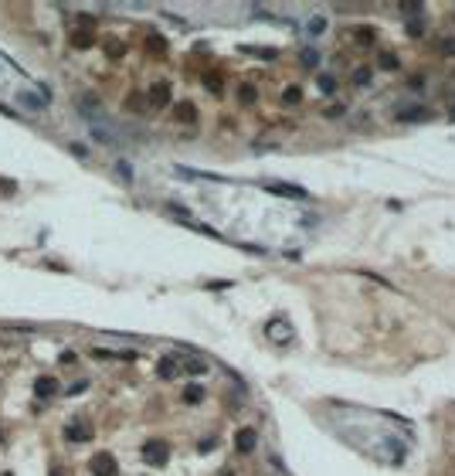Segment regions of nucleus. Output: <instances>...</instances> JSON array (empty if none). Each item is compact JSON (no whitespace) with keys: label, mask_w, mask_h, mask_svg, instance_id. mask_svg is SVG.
<instances>
[{"label":"nucleus","mask_w":455,"mask_h":476,"mask_svg":"<svg viewBox=\"0 0 455 476\" xmlns=\"http://www.w3.org/2000/svg\"><path fill=\"white\" fill-rule=\"evenodd\" d=\"M51 476H68V469H55V473H51Z\"/></svg>","instance_id":"b1692460"},{"label":"nucleus","mask_w":455,"mask_h":476,"mask_svg":"<svg viewBox=\"0 0 455 476\" xmlns=\"http://www.w3.org/2000/svg\"><path fill=\"white\" fill-rule=\"evenodd\" d=\"M88 469H92V476H116V459L105 456V452H99V456L88 463Z\"/></svg>","instance_id":"20e7f679"},{"label":"nucleus","mask_w":455,"mask_h":476,"mask_svg":"<svg viewBox=\"0 0 455 476\" xmlns=\"http://www.w3.org/2000/svg\"><path fill=\"white\" fill-rule=\"evenodd\" d=\"M146 41H150V48H156V55H160V51H167V41H163V38H156V34H150Z\"/></svg>","instance_id":"f3484780"},{"label":"nucleus","mask_w":455,"mask_h":476,"mask_svg":"<svg viewBox=\"0 0 455 476\" xmlns=\"http://www.w3.org/2000/svg\"><path fill=\"white\" fill-rule=\"evenodd\" d=\"M306 28H309V31H313V34H320V31H323V28H326V24H323V17H316V20H313V24H306Z\"/></svg>","instance_id":"5701e85b"},{"label":"nucleus","mask_w":455,"mask_h":476,"mask_svg":"<svg viewBox=\"0 0 455 476\" xmlns=\"http://www.w3.org/2000/svg\"><path fill=\"white\" fill-rule=\"evenodd\" d=\"M380 68H398V58H394V55H380Z\"/></svg>","instance_id":"6ab92c4d"},{"label":"nucleus","mask_w":455,"mask_h":476,"mask_svg":"<svg viewBox=\"0 0 455 476\" xmlns=\"http://www.w3.org/2000/svg\"><path fill=\"white\" fill-rule=\"evenodd\" d=\"M425 109H408V113H401V119H425Z\"/></svg>","instance_id":"a211bd4d"},{"label":"nucleus","mask_w":455,"mask_h":476,"mask_svg":"<svg viewBox=\"0 0 455 476\" xmlns=\"http://www.w3.org/2000/svg\"><path fill=\"white\" fill-rule=\"evenodd\" d=\"M316 61H320L316 51H303V65H316Z\"/></svg>","instance_id":"412c9836"},{"label":"nucleus","mask_w":455,"mask_h":476,"mask_svg":"<svg viewBox=\"0 0 455 476\" xmlns=\"http://www.w3.org/2000/svg\"><path fill=\"white\" fill-rule=\"evenodd\" d=\"M320 89H323V92H333V89H336V82H333L330 75H323V78H320Z\"/></svg>","instance_id":"aec40b11"},{"label":"nucleus","mask_w":455,"mask_h":476,"mask_svg":"<svg viewBox=\"0 0 455 476\" xmlns=\"http://www.w3.org/2000/svg\"><path fill=\"white\" fill-rule=\"evenodd\" d=\"M238 99H241L245 105H252V102H255V89H252V85H241V89H238Z\"/></svg>","instance_id":"4468645a"},{"label":"nucleus","mask_w":455,"mask_h":476,"mask_svg":"<svg viewBox=\"0 0 455 476\" xmlns=\"http://www.w3.org/2000/svg\"><path fill=\"white\" fill-rule=\"evenodd\" d=\"M78 113L88 119H99V99L95 95H78Z\"/></svg>","instance_id":"0eeeda50"},{"label":"nucleus","mask_w":455,"mask_h":476,"mask_svg":"<svg viewBox=\"0 0 455 476\" xmlns=\"http://www.w3.org/2000/svg\"><path fill=\"white\" fill-rule=\"evenodd\" d=\"M265 190H272V194H282V198H292V201H303V198H306L303 187H295V184H282V181H268Z\"/></svg>","instance_id":"7ed1b4c3"},{"label":"nucleus","mask_w":455,"mask_h":476,"mask_svg":"<svg viewBox=\"0 0 455 476\" xmlns=\"http://www.w3.org/2000/svg\"><path fill=\"white\" fill-rule=\"evenodd\" d=\"M167 456H170V449H167V442H163V439H146V442H143V459H146V463H153V466H163V463H167Z\"/></svg>","instance_id":"f257e3e1"},{"label":"nucleus","mask_w":455,"mask_h":476,"mask_svg":"<svg viewBox=\"0 0 455 476\" xmlns=\"http://www.w3.org/2000/svg\"><path fill=\"white\" fill-rule=\"evenodd\" d=\"M452 119H455V113H452Z\"/></svg>","instance_id":"393cba45"},{"label":"nucleus","mask_w":455,"mask_h":476,"mask_svg":"<svg viewBox=\"0 0 455 476\" xmlns=\"http://www.w3.org/2000/svg\"><path fill=\"white\" fill-rule=\"evenodd\" d=\"M208 357H200V354H187V357H184L180 361V371L184 374H190V378H204V374H208Z\"/></svg>","instance_id":"f03ea898"},{"label":"nucleus","mask_w":455,"mask_h":476,"mask_svg":"<svg viewBox=\"0 0 455 476\" xmlns=\"http://www.w3.org/2000/svg\"><path fill=\"white\" fill-rule=\"evenodd\" d=\"M170 102V82H153L150 85V105H167Z\"/></svg>","instance_id":"39448f33"},{"label":"nucleus","mask_w":455,"mask_h":476,"mask_svg":"<svg viewBox=\"0 0 455 476\" xmlns=\"http://www.w3.org/2000/svg\"><path fill=\"white\" fill-rule=\"evenodd\" d=\"M282 99H285V102H289V105H295V102H299V99H303V92H299V89L292 85V89H285V95H282Z\"/></svg>","instance_id":"dca6fc26"},{"label":"nucleus","mask_w":455,"mask_h":476,"mask_svg":"<svg viewBox=\"0 0 455 476\" xmlns=\"http://www.w3.org/2000/svg\"><path fill=\"white\" fill-rule=\"evenodd\" d=\"M353 82H357V85H367V82H370V68H357V72H353Z\"/></svg>","instance_id":"2eb2a0df"},{"label":"nucleus","mask_w":455,"mask_h":476,"mask_svg":"<svg viewBox=\"0 0 455 476\" xmlns=\"http://www.w3.org/2000/svg\"><path fill=\"white\" fill-rule=\"evenodd\" d=\"M129 109H140V113H143L146 105H143V99H140V95H129Z\"/></svg>","instance_id":"4be33fe9"},{"label":"nucleus","mask_w":455,"mask_h":476,"mask_svg":"<svg viewBox=\"0 0 455 476\" xmlns=\"http://www.w3.org/2000/svg\"><path fill=\"white\" fill-rule=\"evenodd\" d=\"M173 116H177L180 123H194V119H197V109H194L190 102H180L177 109H173Z\"/></svg>","instance_id":"9d476101"},{"label":"nucleus","mask_w":455,"mask_h":476,"mask_svg":"<svg viewBox=\"0 0 455 476\" xmlns=\"http://www.w3.org/2000/svg\"><path fill=\"white\" fill-rule=\"evenodd\" d=\"M268 337H272V340H292V330H289V327H282V330H279V327H268Z\"/></svg>","instance_id":"ddd939ff"},{"label":"nucleus","mask_w":455,"mask_h":476,"mask_svg":"<svg viewBox=\"0 0 455 476\" xmlns=\"http://www.w3.org/2000/svg\"><path fill=\"white\" fill-rule=\"evenodd\" d=\"M55 391H58L55 378H38V381H34V395H38V398H51Z\"/></svg>","instance_id":"1a4fd4ad"},{"label":"nucleus","mask_w":455,"mask_h":476,"mask_svg":"<svg viewBox=\"0 0 455 476\" xmlns=\"http://www.w3.org/2000/svg\"><path fill=\"white\" fill-rule=\"evenodd\" d=\"M68 439H72V442H85V439H88V428L85 425H68Z\"/></svg>","instance_id":"f8f14e48"},{"label":"nucleus","mask_w":455,"mask_h":476,"mask_svg":"<svg viewBox=\"0 0 455 476\" xmlns=\"http://www.w3.org/2000/svg\"><path fill=\"white\" fill-rule=\"evenodd\" d=\"M156 374H160L163 381L177 378V374H180V361H173V357H163V361L156 364Z\"/></svg>","instance_id":"6e6552de"},{"label":"nucleus","mask_w":455,"mask_h":476,"mask_svg":"<svg viewBox=\"0 0 455 476\" xmlns=\"http://www.w3.org/2000/svg\"><path fill=\"white\" fill-rule=\"evenodd\" d=\"M255 442H258L255 428H241V432L235 436V449H238V452H252V449H255Z\"/></svg>","instance_id":"423d86ee"},{"label":"nucleus","mask_w":455,"mask_h":476,"mask_svg":"<svg viewBox=\"0 0 455 476\" xmlns=\"http://www.w3.org/2000/svg\"><path fill=\"white\" fill-rule=\"evenodd\" d=\"M184 401H187V405L204 401V388H200V384H187V388H184Z\"/></svg>","instance_id":"9b49d317"}]
</instances>
